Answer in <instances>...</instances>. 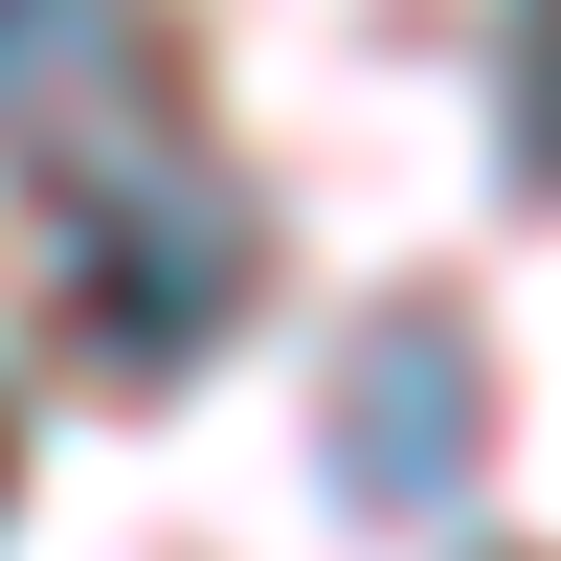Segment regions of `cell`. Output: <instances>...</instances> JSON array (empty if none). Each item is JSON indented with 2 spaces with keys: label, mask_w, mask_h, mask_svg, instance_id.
Here are the masks:
<instances>
[{
  "label": "cell",
  "mask_w": 561,
  "mask_h": 561,
  "mask_svg": "<svg viewBox=\"0 0 561 561\" xmlns=\"http://www.w3.org/2000/svg\"><path fill=\"white\" fill-rule=\"evenodd\" d=\"M225 293H248L225 180H90V225H68V314H90L113 359H203Z\"/></svg>",
  "instance_id": "obj_1"
},
{
  "label": "cell",
  "mask_w": 561,
  "mask_h": 561,
  "mask_svg": "<svg viewBox=\"0 0 561 561\" xmlns=\"http://www.w3.org/2000/svg\"><path fill=\"white\" fill-rule=\"evenodd\" d=\"M472 427H494V404H472V337L404 293L382 337H359V382H337V472H359V494H449V472H472Z\"/></svg>",
  "instance_id": "obj_2"
},
{
  "label": "cell",
  "mask_w": 561,
  "mask_h": 561,
  "mask_svg": "<svg viewBox=\"0 0 561 561\" xmlns=\"http://www.w3.org/2000/svg\"><path fill=\"white\" fill-rule=\"evenodd\" d=\"M45 90H135V45H113V0H0V135H23Z\"/></svg>",
  "instance_id": "obj_3"
},
{
  "label": "cell",
  "mask_w": 561,
  "mask_h": 561,
  "mask_svg": "<svg viewBox=\"0 0 561 561\" xmlns=\"http://www.w3.org/2000/svg\"><path fill=\"white\" fill-rule=\"evenodd\" d=\"M517 68H539V180H561V0L517 23Z\"/></svg>",
  "instance_id": "obj_4"
}]
</instances>
